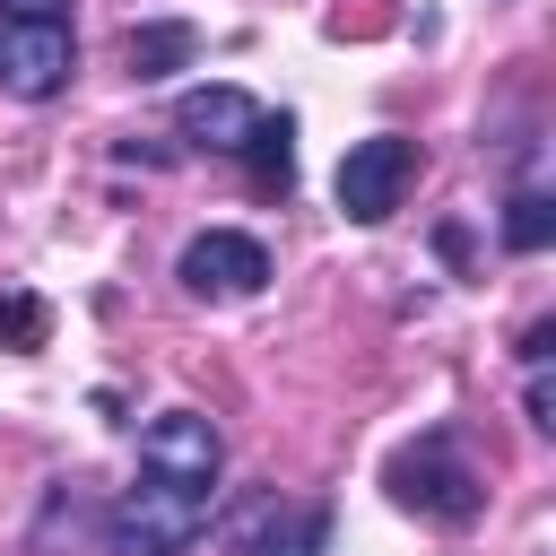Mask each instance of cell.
<instances>
[{
  "label": "cell",
  "mask_w": 556,
  "mask_h": 556,
  "mask_svg": "<svg viewBox=\"0 0 556 556\" xmlns=\"http://www.w3.org/2000/svg\"><path fill=\"white\" fill-rule=\"evenodd\" d=\"M261 96H243V87H191V96H174V130L191 139V148H208V156H243V139L261 130Z\"/></svg>",
  "instance_id": "obj_7"
},
{
  "label": "cell",
  "mask_w": 556,
  "mask_h": 556,
  "mask_svg": "<svg viewBox=\"0 0 556 556\" xmlns=\"http://www.w3.org/2000/svg\"><path fill=\"white\" fill-rule=\"evenodd\" d=\"M174 278H182L191 295H217V304L261 295V287H269V243L243 235V226H200V235L174 252Z\"/></svg>",
  "instance_id": "obj_5"
},
{
  "label": "cell",
  "mask_w": 556,
  "mask_h": 556,
  "mask_svg": "<svg viewBox=\"0 0 556 556\" xmlns=\"http://www.w3.org/2000/svg\"><path fill=\"white\" fill-rule=\"evenodd\" d=\"M226 556H330V504H295L278 486H252L217 513Z\"/></svg>",
  "instance_id": "obj_3"
},
{
  "label": "cell",
  "mask_w": 556,
  "mask_h": 556,
  "mask_svg": "<svg viewBox=\"0 0 556 556\" xmlns=\"http://www.w3.org/2000/svg\"><path fill=\"white\" fill-rule=\"evenodd\" d=\"M408 182H417V139H400V130H374L339 156V208L356 226H382L408 200Z\"/></svg>",
  "instance_id": "obj_4"
},
{
  "label": "cell",
  "mask_w": 556,
  "mask_h": 556,
  "mask_svg": "<svg viewBox=\"0 0 556 556\" xmlns=\"http://www.w3.org/2000/svg\"><path fill=\"white\" fill-rule=\"evenodd\" d=\"M0 17H35V26H70V0H0Z\"/></svg>",
  "instance_id": "obj_12"
},
{
  "label": "cell",
  "mask_w": 556,
  "mask_h": 556,
  "mask_svg": "<svg viewBox=\"0 0 556 556\" xmlns=\"http://www.w3.org/2000/svg\"><path fill=\"white\" fill-rule=\"evenodd\" d=\"M495 226H504V252H547V243H556V200H547L539 182H513Z\"/></svg>",
  "instance_id": "obj_10"
},
{
  "label": "cell",
  "mask_w": 556,
  "mask_h": 556,
  "mask_svg": "<svg viewBox=\"0 0 556 556\" xmlns=\"http://www.w3.org/2000/svg\"><path fill=\"white\" fill-rule=\"evenodd\" d=\"M43 330H52V304H43V295H26V287H0V348L35 356V348H43Z\"/></svg>",
  "instance_id": "obj_11"
},
{
  "label": "cell",
  "mask_w": 556,
  "mask_h": 556,
  "mask_svg": "<svg viewBox=\"0 0 556 556\" xmlns=\"http://www.w3.org/2000/svg\"><path fill=\"white\" fill-rule=\"evenodd\" d=\"M243 165H252V182L261 191H295V113H261V130L243 139Z\"/></svg>",
  "instance_id": "obj_9"
},
{
  "label": "cell",
  "mask_w": 556,
  "mask_h": 556,
  "mask_svg": "<svg viewBox=\"0 0 556 556\" xmlns=\"http://www.w3.org/2000/svg\"><path fill=\"white\" fill-rule=\"evenodd\" d=\"M382 486H391V504H400V513L443 521V530H460V521H478V513H486V478H478V460L460 452V434H452V426H426L417 443H400V452H391V469H382Z\"/></svg>",
  "instance_id": "obj_2"
},
{
  "label": "cell",
  "mask_w": 556,
  "mask_h": 556,
  "mask_svg": "<svg viewBox=\"0 0 556 556\" xmlns=\"http://www.w3.org/2000/svg\"><path fill=\"white\" fill-rule=\"evenodd\" d=\"M226 469V434L200 408H165L139 426V478L104 504V547L113 556H182L208 530Z\"/></svg>",
  "instance_id": "obj_1"
},
{
  "label": "cell",
  "mask_w": 556,
  "mask_h": 556,
  "mask_svg": "<svg viewBox=\"0 0 556 556\" xmlns=\"http://www.w3.org/2000/svg\"><path fill=\"white\" fill-rule=\"evenodd\" d=\"M122 61H130V78H174V70L200 61V26L191 17H148V26L122 35Z\"/></svg>",
  "instance_id": "obj_8"
},
{
  "label": "cell",
  "mask_w": 556,
  "mask_h": 556,
  "mask_svg": "<svg viewBox=\"0 0 556 556\" xmlns=\"http://www.w3.org/2000/svg\"><path fill=\"white\" fill-rule=\"evenodd\" d=\"M78 70V35L70 26H35V17H0V96L17 104H52Z\"/></svg>",
  "instance_id": "obj_6"
}]
</instances>
